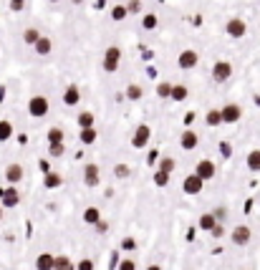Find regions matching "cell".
<instances>
[{"label": "cell", "mask_w": 260, "mask_h": 270, "mask_svg": "<svg viewBox=\"0 0 260 270\" xmlns=\"http://www.w3.org/2000/svg\"><path fill=\"white\" fill-rule=\"evenodd\" d=\"M119 63H121V48L119 46H109L104 51V61H101V66H104L106 73H117Z\"/></svg>", "instance_id": "6da1fadb"}, {"label": "cell", "mask_w": 260, "mask_h": 270, "mask_svg": "<svg viewBox=\"0 0 260 270\" xmlns=\"http://www.w3.org/2000/svg\"><path fill=\"white\" fill-rule=\"evenodd\" d=\"M195 174L202 179V182H210V179L218 177V164H215L212 159H202V162H197Z\"/></svg>", "instance_id": "7a4b0ae2"}, {"label": "cell", "mask_w": 260, "mask_h": 270, "mask_svg": "<svg viewBox=\"0 0 260 270\" xmlns=\"http://www.w3.org/2000/svg\"><path fill=\"white\" fill-rule=\"evenodd\" d=\"M51 109V104L46 96H33L31 101H28V114H31L33 119H40V116H46Z\"/></svg>", "instance_id": "3957f363"}, {"label": "cell", "mask_w": 260, "mask_h": 270, "mask_svg": "<svg viewBox=\"0 0 260 270\" xmlns=\"http://www.w3.org/2000/svg\"><path fill=\"white\" fill-rule=\"evenodd\" d=\"M149 139H152V129L147 124H139L137 131L132 134V146L134 149H144V146L149 144Z\"/></svg>", "instance_id": "277c9868"}, {"label": "cell", "mask_w": 260, "mask_h": 270, "mask_svg": "<svg viewBox=\"0 0 260 270\" xmlns=\"http://www.w3.org/2000/svg\"><path fill=\"white\" fill-rule=\"evenodd\" d=\"M250 237H253V232H250L248 225H238V228H233V232H230V240H233L238 248H245L250 243Z\"/></svg>", "instance_id": "5b68a950"}, {"label": "cell", "mask_w": 260, "mask_h": 270, "mask_svg": "<svg viewBox=\"0 0 260 270\" xmlns=\"http://www.w3.org/2000/svg\"><path fill=\"white\" fill-rule=\"evenodd\" d=\"M225 31L230 38H242L245 33H248V23H245L242 18H230L227 25H225Z\"/></svg>", "instance_id": "8992f818"}, {"label": "cell", "mask_w": 260, "mask_h": 270, "mask_svg": "<svg viewBox=\"0 0 260 270\" xmlns=\"http://www.w3.org/2000/svg\"><path fill=\"white\" fill-rule=\"evenodd\" d=\"M83 185L86 187H96L101 185V169H99V164H86L83 167Z\"/></svg>", "instance_id": "52a82bcc"}, {"label": "cell", "mask_w": 260, "mask_h": 270, "mask_svg": "<svg viewBox=\"0 0 260 270\" xmlns=\"http://www.w3.org/2000/svg\"><path fill=\"white\" fill-rule=\"evenodd\" d=\"M230 76H233V63H230V61H218V63L212 66V79L218 81V83L227 81Z\"/></svg>", "instance_id": "ba28073f"}, {"label": "cell", "mask_w": 260, "mask_h": 270, "mask_svg": "<svg viewBox=\"0 0 260 270\" xmlns=\"http://www.w3.org/2000/svg\"><path fill=\"white\" fill-rule=\"evenodd\" d=\"M222 114V124H238L240 116H242V109L238 106V104H225V106L220 109Z\"/></svg>", "instance_id": "9c48e42d"}, {"label": "cell", "mask_w": 260, "mask_h": 270, "mask_svg": "<svg viewBox=\"0 0 260 270\" xmlns=\"http://www.w3.org/2000/svg\"><path fill=\"white\" fill-rule=\"evenodd\" d=\"M177 63H180V68L190 71V68H195V66L200 63V53L192 51V48H184V51L180 53V58H177Z\"/></svg>", "instance_id": "30bf717a"}, {"label": "cell", "mask_w": 260, "mask_h": 270, "mask_svg": "<svg viewBox=\"0 0 260 270\" xmlns=\"http://www.w3.org/2000/svg\"><path fill=\"white\" fill-rule=\"evenodd\" d=\"M202 187H205V182H202V179H200L195 172H192V174H187V177H184V182H182V192H184V194H200Z\"/></svg>", "instance_id": "8fae6325"}, {"label": "cell", "mask_w": 260, "mask_h": 270, "mask_svg": "<svg viewBox=\"0 0 260 270\" xmlns=\"http://www.w3.org/2000/svg\"><path fill=\"white\" fill-rule=\"evenodd\" d=\"M25 177V169H23V164H8V169H5V182L16 187L20 179Z\"/></svg>", "instance_id": "7c38bea8"}, {"label": "cell", "mask_w": 260, "mask_h": 270, "mask_svg": "<svg viewBox=\"0 0 260 270\" xmlns=\"http://www.w3.org/2000/svg\"><path fill=\"white\" fill-rule=\"evenodd\" d=\"M200 144V137H197V131L192 129H184L182 131V137H180V146L184 149V152H192V149Z\"/></svg>", "instance_id": "4fadbf2b"}, {"label": "cell", "mask_w": 260, "mask_h": 270, "mask_svg": "<svg viewBox=\"0 0 260 270\" xmlns=\"http://www.w3.org/2000/svg\"><path fill=\"white\" fill-rule=\"evenodd\" d=\"M20 202V194H18V189L16 187H5L3 189V194H0V205H3V207H16Z\"/></svg>", "instance_id": "5bb4252c"}, {"label": "cell", "mask_w": 260, "mask_h": 270, "mask_svg": "<svg viewBox=\"0 0 260 270\" xmlns=\"http://www.w3.org/2000/svg\"><path fill=\"white\" fill-rule=\"evenodd\" d=\"M79 101H81L79 86H76V83H68V86H66V91H63V104H66V106H76Z\"/></svg>", "instance_id": "9a60e30c"}, {"label": "cell", "mask_w": 260, "mask_h": 270, "mask_svg": "<svg viewBox=\"0 0 260 270\" xmlns=\"http://www.w3.org/2000/svg\"><path fill=\"white\" fill-rule=\"evenodd\" d=\"M61 185H63V177L59 172H48L46 177H43V187L46 189H59Z\"/></svg>", "instance_id": "2e32d148"}, {"label": "cell", "mask_w": 260, "mask_h": 270, "mask_svg": "<svg viewBox=\"0 0 260 270\" xmlns=\"http://www.w3.org/2000/svg\"><path fill=\"white\" fill-rule=\"evenodd\" d=\"M53 260H56V255L40 252L38 258H36V270H53Z\"/></svg>", "instance_id": "e0dca14e"}, {"label": "cell", "mask_w": 260, "mask_h": 270, "mask_svg": "<svg viewBox=\"0 0 260 270\" xmlns=\"http://www.w3.org/2000/svg\"><path fill=\"white\" fill-rule=\"evenodd\" d=\"M76 124H79L81 129H94V126H96V116H94L91 111H81V114L76 116Z\"/></svg>", "instance_id": "ac0fdd59"}, {"label": "cell", "mask_w": 260, "mask_h": 270, "mask_svg": "<svg viewBox=\"0 0 260 270\" xmlns=\"http://www.w3.org/2000/svg\"><path fill=\"white\" fill-rule=\"evenodd\" d=\"M215 225H220L218 220H215V215L212 212H205V215H200V220H197V228L200 230H205V232H210Z\"/></svg>", "instance_id": "d6986e66"}, {"label": "cell", "mask_w": 260, "mask_h": 270, "mask_svg": "<svg viewBox=\"0 0 260 270\" xmlns=\"http://www.w3.org/2000/svg\"><path fill=\"white\" fill-rule=\"evenodd\" d=\"M33 48H36V53H38V56H48V53L53 51V41H51V38H46V36H40V38H38V43H36Z\"/></svg>", "instance_id": "ffe728a7"}, {"label": "cell", "mask_w": 260, "mask_h": 270, "mask_svg": "<svg viewBox=\"0 0 260 270\" xmlns=\"http://www.w3.org/2000/svg\"><path fill=\"white\" fill-rule=\"evenodd\" d=\"M187 94H190V91H187V86H182V83H172V94H169V99L172 101H184L187 99Z\"/></svg>", "instance_id": "44dd1931"}, {"label": "cell", "mask_w": 260, "mask_h": 270, "mask_svg": "<svg viewBox=\"0 0 260 270\" xmlns=\"http://www.w3.org/2000/svg\"><path fill=\"white\" fill-rule=\"evenodd\" d=\"M157 169H160V172H167V174H172V172L177 169V162L172 159V157H162L160 162H157Z\"/></svg>", "instance_id": "7402d4cb"}, {"label": "cell", "mask_w": 260, "mask_h": 270, "mask_svg": "<svg viewBox=\"0 0 260 270\" xmlns=\"http://www.w3.org/2000/svg\"><path fill=\"white\" fill-rule=\"evenodd\" d=\"M245 164H248L250 172H260V149H253L248 154V159H245Z\"/></svg>", "instance_id": "603a6c76"}, {"label": "cell", "mask_w": 260, "mask_h": 270, "mask_svg": "<svg viewBox=\"0 0 260 270\" xmlns=\"http://www.w3.org/2000/svg\"><path fill=\"white\" fill-rule=\"evenodd\" d=\"M63 139H66V134H63L61 126H51L48 129V144H63Z\"/></svg>", "instance_id": "cb8c5ba5"}, {"label": "cell", "mask_w": 260, "mask_h": 270, "mask_svg": "<svg viewBox=\"0 0 260 270\" xmlns=\"http://www.w3.org/2000/svg\"><path fill=\"white\" fill-rule=\"evenodd\" d=\"M99 220H101L99 207H86V209H83V222H86V225H96Z\"/></svg>", "instance_id": "d4e9b609"}, {"label": "cell", "mask_w": 260, "mask_h": 270, "mask_svg": "<svg viewBox=\"0 0 260 270\" xmlns=\"http://www.w3.org/2000/svg\"><path fill=\"white\" fill-rule=\"evenodd\" d=\"M205 124H207V126H220V124H222V114H220L218 109H210V111L205 114Z\"/></svg>", "instance_id": "484cf974"}, {"label": "cell", "mask_w": 260, "mask_h": 270, "mask_svg": "<svg viewBox=\"0 0 260 270\" xmlns=\"http://www.w3.org/2000/svg\"><path fill=\"white\" fill-rule=\"evenodd\" d=\"M74 268V263H71L68 255H56V260H53V270H71Z\"/></svg>", "instance_id": "4316f807"}, {"label": "cell", "mask_w": 260, "mask_h": 270, "mask_svg": "<svg viewBox=\"0 0 260 270\" xmlns=\"http://www.w3.org/2000/svg\"><path fill=\"white\" fill-rule=\"evenodd\" d=\"M141 94H144V91H141L139 83H129V86H126V99H129V101H139Z\"/></svg>", "instance_id": "83f0119b"}, {"label": "cell", "mask_w": 260, "mask_h": 270, "mask_svg": "<svg viewBox=\"0 0 260 270\" xmlns=\"http://www.w3.org/2000/svg\"><path fill=\"white\" fill-rule=\"evenodd\" d=\"M38 38H40V33L36 31V28H25V31H23V41L28 43V46H36Z\"/></svg>", "instance_id": "f1b7e54d"}, {"label": "cell", "mask_w": 260, "mask_h": 270, "mask_svg": "<svg viewBox=\"0 0 260 270\" xmlns=\"http://www.w3.org/2000/svg\"><path fill=\"white\" fill-rule=\"evenodd\" d=\"M96 137H99L96 126H94V129H81V144H94Z\"/></svg>", "instance_id": "f546056e"}, {"label": "cell", "mask_w": 260, "mask_h": 270, "mask_svg": "<svg viewBox=\"0 0 260 270\" xmlns=\"http://www.w3.org/2000/svg\"><path fill=\"white\" fill-rule=\"evenodd\" d=\"M10 137H13V124L3 119V122H0V142H8Z\"/></svg>", "instance_id": "4dcf8cb0"}, {"label": "cell", "mask_w": 260, "mask_h": 270, "mask_svg": "<svg viewBox=\"0 0 260 270\" xmlns=\"http://www.w3.org/2000/svg\"><path fill=\"white\" fill-rule=\"evenodd\" d=\"M169 94H172V83L169 81H160V83H157V96H160V99H169Z\"/></svg>", "instance_id": "1f68e13d"}, {"label": "cell", "mask_w": 260, "mask_h": 270, "mask_svg": "<svg viewBox=\"0 0 260 270\" xmlns=\"http://www.w3.org/2000/svg\"><path fill=\"white\" fill-rule=\"evenodd\" d=\"M157 23H160V21H157V16H152V13H147V16L141 18L144 31H154V28H157Z\"/></svg>", "instance_id": "d6a6232c"}, {"label": "cell", "mask_w": 260, "mask_h": 270, "mask_svg": "<svg viewBox=\"0 0 260 270\" xmlns=\"http://www.w3.org/2000/svg\"><path fill=\"white\" fill-rule=\"evenodd\" d=\"M126 16H129L126 5H114V8H111V18H114V21H124Z\"/></svg>", "instance_id": "836d02e7"}, {"label": "cell", "mask_w": 260, "mask_h": 270, "mask_svg": "<svg viewBox=\"0 0 260 270\" xmlns=\"http://www.w3.org/2000/svg\"><path fill=\"white\" fill-rule=\"evenodd\" d=\"M63 152H66V146H63V144H48V157L59 159V157H63Z\"/></svg>", "instance_id": "e575fe53"}, {"label": "cell", "mask_w": 260, "mask_h": 270, "mask_svg": "<svg viewBox=\"0 0 260 270\" xmlns=\"http://www.w3.org/2000/svg\"><path fill=\"white\" fill-rule=\"evenodd\" d=\"M154 185H157V187H167V185H169V174L157 169V172H154Z\"/></svg>", "instance_id": "d590c367"}, {"label": "cell", "mask_w": 260, "mask_h": 270, "mask_svg": "<svg viewBox=\"0 0 260 270\" xmlns=\"http://www.w3.org/2000/svg\"><path fill=\"white\" fill-rule=\"evenodd\" d=\"M126 13H129V16L141 13V0H129V3H126Z\"/></svg>", "instance_id": "8d00e7d4"}, {"label": "cell", "mask_w": 260, "mask_h": 270, "mask_svg": "<svg viewBox=\"0 0 260 270\" xmlns=\"http://www.w3.org/2000/svg\"><path fill=\"white\" fill-rule=\"evenodd\" d=\"M114 177H117V179H126L129 177V167H126V164H117V167H114Z\"/></svg>", "instance_id": "74e56055"}, {"label": "cell", "mask_w": 260, "mask_h": 270, "mask_svg": "<svg viewBox=\"0 0 260 270\" xmlns=\"http://www.w3.org/2000/svg\"><path fill=\"white\" fill-rule=\"evenodd\" d=\"M76 270H94L96 265H94V260H89V258H83V260H79L76 265H74Z\"/></svg>", "instance_id": "f35d334b"}, {"label": "cell", "mask_w": 260, "mask_h": 270, "mask_svg": "<svg viewBox=\"0 0 260 270\" xmlns=\"http://www.w3.org/2000/svg\"><path fill=\"white\" fill-rule=\"evenodd\" d=\"M119 270H137V260H132V258H124L119 265H117Z\"/></svg>", "instance_id": "ab89813d"}, {"label": "cell", "mask_w": 260, "mask_h": 270, "mask_svg": "<svg viewBox=\"0 0 260 270\" xmlns=\"http://www.w3.org/2000/svg\"><path fill=\"white\" fill-rule=\"evenodd\" d=\"M121 248H124V250H129V252L137 250V240H134V237H124V240H121Z\"/></svg>", "instance_id": "60d3db41"}, {"label": "cell", "mask_w": 260, "mask_h": 270, "mask_svg": "<svg viewBox=\"0 0 260 270\" xmlns=\"http://www.w3.org/2000/svg\"><path fill=\"white\" fill-rule=\"evenodd\" d=\"M212 215H215V220H218L220 225L225 222V217H227V209L225 207H218V209H212Z\"/></svg>", "instance_id": "b9f144b4"}, {"label": "cell", "mask_w": 260, "mask_h": 270, "mask_svg": "<svg viewBox=\"0 0 260 270\" xmlns=\"http://www.w3.org/2000/svg\"><path fill=\"white\" fill-rule=\"evenodd\" d=\"M210 235H212V237H218V240H220V237L225 235V228H222V225H215V228L210 230Z\"/></svg>", "instance_id": "7bdbcfd3"}, {"label": "cell", "mask_w": 260, "mask_h": 270, "mask_svg": "<svg viewBox=\"0 0 260 270\" xmlns=\"http://www.w3.org/2000/svg\"><path fill=\"white\" fill-rule=\"evenodd\" d=\"M94 228H96V232H99V235H104V232L109 230V222H104V220H99V222L94 225Z\"/></svg>", "instance_id": "ee69618b"}, {"label": "cell", "mask_w": 260, "mask_h": 270, "mask_svg": "<svg viewBox=\"0 0 260 270\" xmlns=\"http://www.w3.org/2000/svg\"><path fill=\"white\" fill-rule=\"evenodd\" d=\"M23 8H25V0H10V10L18 13V10H23Z\"/></svg>", "instance_id": "f6af8a7d"}, {"label": "cell", "mask_w": 260, "mask_h": 270, "mask_svg": "<svg viewBox=\"0 0 260 270\" xmlns=\"http://www.w3.org/2000/svg\"><path fill=\"white\" fill-rule=\"evenodd\" d=\"M40 169H43V172H46V174L51 172V164H48V159H40Z\"/></svg>", "instance_id": "bcb514c9"}, {"label": "cell", "mask_w": 260, "mask_h": 270, "mask_svg": "<svg viewBox=\"0 0 260 270\" xmlns=\"http://www.w3.org/2000/svg\"><path fill=\"white\" fill-rule=\"evenodd\" d=\"M222 154H225V157L233 154V149H230V144H227V142H222Z\"/></svg>", "instance_id": "7dc6e473"}, {"label": "cell", "mask_w": 260, "mask_h": 270, "mask_svg": "<svg viewBox=\"0 0 260 270\" xmlns=\"http://www.w3.org/2000/svg\"><path fill=\"white\" fill-rule=\"evenodd\" d=\"M147 270H162V265H149Z\"/></svg>", "instance_id": "c3c4849f"}, {"label": "cell", "mask_w": 260, "mask_h": 270, "mask_svg": "<svg viewBox=\"0 0 260 270\" xmlns=\"http://www.w3.org/2000/svg\"><path fill=\"white\" fill-rule=\"evenodd\" d=\"M71 3H76V5H81V3H83V0H71Z\"/></svg>", "instance_id": "681fc988"}, {"label": "cell", "mask_w": 260, "mask_h": 270, "mask_svg": "<svg viewBox=\"0 0 260 270\" xmlns=\"http://www.w3.org/2000/svg\"><path fill=\"white\" fill-rule=\"evenodd\" d=\"M0 220H3V205H0Z\"/></svg>", "instance_id": "f907efd6"}, {"label": "cell", "mask_w": 260, "mask_h": 270, "mask_svg": "<svg viewBox=\"0 0 260 270\" xmlns=\"http://www.w3.org/2000/svg\"><path fill=\"white\" fill-rule=\"evenodd\" d=\"M51 3H59V0H51Z\"/></svg>", "instance_id": "816d5d0a"}]
</instances>
